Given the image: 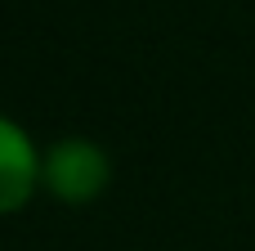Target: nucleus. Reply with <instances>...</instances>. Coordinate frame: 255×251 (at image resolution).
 <instances>
[{
  "mask_svg": "<svg viewBox=\"0 0 255 251\" xmlns=\"http://www.w3.org/2000/svg\"><path fill=\"white\" fill-rule=\"evenodd\" d=\"M112 184V157L90 135H58L45 144L40 193L58 207H94Z\"/></svg>",
  "mask_w": 255,
  "mask_h": 251,
  "instance_id": "1",
  "label": "nucleus"
},
{
  "mask_svg": "<svg viewBox=\"0 0 255 251\" xmlns=\"http://www.w3.org/2000/svg\"><path fill=\"white\" fill-rule=\"evenodd\" d=\"M40 166H45V144H36V135L0 112V220L27 211L40 193Z\"/></svg>",
  "mask_w": 255,
  "mask_h": 251,
  "instance_id": "2",
  "label": "nucleus"
}]
</instances>
